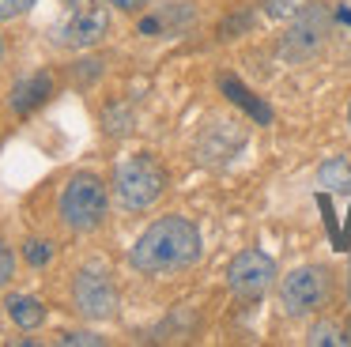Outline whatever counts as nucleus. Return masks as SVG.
Instances as JSON below:
<instances>
[{"label": "nucleus", "instance_id": "nucleus-1", "mask_svg": "<svg viewBox=\"0 0 351 347\" xmlns=\"http://www.w3.org/2000/svg\"><path fill=\"white\" fill-rule=\"evenodd\" d=\"M204 241H200V226L185 215H167L155 219L129 249V264L144 276H162V272H178L200 261Z\"/></svg>", "mask_w": 351, "mask_h": 347}, {"label": "nucleus", "instance_id": "nucleus-2", "mask_svg": "<svg viewBox=\"0 0 351 347\" xmlns=\"http://www.w3.org/2000/svg\"><path fill=\"white\" fill-rule=\"evenodd\" d=\"M106 208H110L106 185H102V178H95V174H76V178H69V185L61 189V200H57L61 223L69 226V230H95V226H102Z\"/></svg>", "mask_w": 351, "mask_h": 347}, {"label": "nucleus", "instance_id": "nucleus-3", "mask_svg": "<svg viewBox=\"0 0 351 347\" xmlns=\"http://www.w3.org/2000/svg\"><path fill=\"white\" fill-rule=\"evenodd\" d=\"M332 298V272L325 264H302L280 279V306L287 317L321 313Z\"/></svg>", "mask_w": 351, "mask_h": 347}, {"label": "nucleus", "instance_id": "nucleus-4", "mask_svg": "<svg viewBox=\"0 0 351 347\" xmlns=\"http://www.w3.org/2000/svg\"><path fill=\"white\" fill-rule=\"evenodd\" d=\"M162 189H167V170H162L152 155L125 158L114 174V193H117V200H121V208H129V211L152 208L162 196Z\"/></svg>", "mask_w": 351, "mask_h": 347}, {"label": "nucleus", "instance_id": "nucleus-5", "mask_svg": "<svg viewBox=\"0 0 351 347\" xmlns=\"http://www.w3.org/2000/svg\"><path fill=\"white\" fill-rule=\"evenodd\" d=\"M328 38V8L325 4H302L291 15V27L280 42V53L287 60H310Z\"/></svg>", "mask_w": 351, "mask_h": 347}, {"label": "nucleus", "instance_id": "nucleus-6", "mask_svg": "<svg viewBox=\"0 0 351 347\" xmlns=\"http://www.w3.org/2000/svg\"><path fill=\"white\" fill-rule=\"evenodd\" d=\"M72 302L87 321H110L117 313V287L110 283L106 272L80 268L72 279Z\"/></svg>", "mask_w": 351, "mask_h": 347}, {"label": "nucleus", "instance_id": "nucleus-7", "mask_svg": "<svg viewBox=\"0 0 351 347\" xmlns=\"http://www.w3.org/2000/svg\"><path fill=\"white\" fill-rule=\"evenodd\" d=\"M276 283V261L261 249H242L227 264V287L242 298H261Z\"/></svg>", "mask_w": 351, "mask_h": 347}, {"label": "nucleus", "instance_id": "nucleus-8", "mask_svg": "<svg viewBox=\"0 0 351 347\" xmlns=\"http://www.w3.org/2000/svg\"><path fill=\"white\" fill-rule=\"evenodd\" d=\"M110 34V8L106 4H87L76 8L69 15V23L61 27V42L72 45V49H91L102 38Z\"/></svg>", "mask_w": 351, "mask_h": 347}, {"label": "nucleus", "instance_id": "nucleus-9", "mask_svg": "<svg viewBox=\"0 0 351 347\" xmlns=\"http://www.w3.org/2000/svg\"><path fill=\"white\" fill-rule=\"evenodd\" d=\"M49 95H53V75H49V72H34V75H27V80H19L16 87H12L8 106H12V113L27 117V113H34Z\"/></svg>", "mask_w": 351, "mask_h": 347}, {"label": "nucleus", "instance_id": "nucleus-10", "mask_svg": "<svg viewBox=\"0 0 351 347\" xmlns=\"http://www.w3.org/2000/svg\"><path fill=\"white\" fill-rule=\"evenodd\" d=\"M4 306H8V317L19 328H42V321H46V306L38 298H31V294H12Z\"/></svg>", "mask_w": 351, "mask_h": 347}, {"label": "nucleus", "instance_id": "nucleus-11", "mask_svg": "<svg viewBox=\"0 0 351 347\" xmlns=\"http://www.w3.org/2000/svg\"><path fill=\"white\" fill-rule=\"evenodd\" d=\"M317 185L328 193H351V163L348 158H328L317 170Z\"/></svg>", "mask_w": 351, "mask_h": 347}, {"label": "nucleus", "instance_id": "nucleus-12", "mask_svg": "<svg viewBox=\"0 0 351 347\" xmlns=\"http://www.w3.org/2000/svg\"><path fill=\"white\" fill-rule=\"evenodd\" d=\"M306 344H313V347H348V336H343L336 324H313L310 336H306Z\"/></svg>", "mask_w": 351, "mask_h": 347}, {"label": "nucleus", "instance_id": "nucleus-13", "mask_svg": "<svg viewBox=\"0 0 351 347\" xmlns=\"http://www.w3.org/2000/svg\"><path fill=\"white\" fill-rule=\"evenodd\" d=\"M302 4L306 0H261V8H265L268 19H291Z\"/></svg>", "mask_w": 351, "mask_h": 347}, {"label": "nucleus", "instance_id": "nucleus-14", "mask_svg": "<svg viewBox=\"0 0 351 347\" xmlns=\"http://www.w3.org/2000/svg\"><path fill=\"white\" fill-rule=\"evenodd\" d=\"M49 256H53V246L42 238H31L27 241V261L34 264V268H42V264H49Z\"/></svg>", "mask_w": 351, "mask_h": 347}, {"label": "nucleus", "instance_id": "nucleus-15", "mask_svg": "<svg viewBox=\"0 0 351 347\" xmlns=\"http://www.w3.org/2000/svg\"><path fill=\"white\" fill-rule=\"evenodd\" d=\"M34 4H38V0H0V23L19 19V15H27Z\"/></svg>", "mask_w": 351, "mask_h": 347}, {"label": "nucleus", "instance_id": "nucleus-16", "mask_svg": "<svg viewBox=\"0 0 351 347\" xmlns=\"http://www.w3.org/2000/svg\"><path fill=\"white\" fill-rule=\"evenodd\" d=\"M12 276H16V253L0 241V287H8Z\"/></svg>", "mask_w": 351, "mask_h": 347}, {"label": "nucleus", "instance_id": "nucleus-17", "mask_svg": "<svg viewBox=\"0 0 351 347\" xmlns=\"http://www.w3.org/2000/svg\"><path fill=\"white\" fill-rule=\"evenodd\" d=\"M61 344H87V347H99L102 336H95V332H64Z\"/></svg>", "mask_w": 351, "mask_h": 347}, {"label": "nucleus", "instance_id": "nucleus-18", "mask_svg": "<svg viewBox=\"0 0 351 347\" xmlns=\"http://www.w3.org/2000/svg\"><path fill=\"white\" fill-rule=\"evenodd\" d=\"M102 4L117 8V12H140V8H147V0H102Z\"/></svg>", "mask_w": 351, "mask_h": 347}, {"label": "nucleus", "instance_id": "nucleus-19", "mask_svg": "<svg viewBox=\"0 0 351 347\" xmlns=\"http://www.w3.org/2000/svg\"><path fill=\"white\" fill-rule=\"evenodd\" d=\"M348 128H351V106H348Z\"/></svg>", "mask_w": 351, "mask_h": 347}, {"label": "nucleus", "instance_id": "nucleus-20", "mask_svg": "<svg viewBox=\"0 0 351 347\" xmlns=\"http://www.w3.org/2000/svg\"><path fill=\"white\" fill-rule=\"evenodd\" d=\"M0 57H4V42H0Z\"/></svg>", "mask_w": 351, "mask_h": 347}, {"label": "nucleus", "instance_id": "nucleus-21", "mask_svg": "<svg viewBox=\"0 0 351 347\" xmlns=\"http://www.w3.org/2000/svg\"><path fill=\"white\" fill-rule=\"evenodd\" d=\"M348 291H351V283H348Z\"/></svg>", "mask_w": 351, "mask_h": 347}]
</instances>
